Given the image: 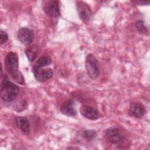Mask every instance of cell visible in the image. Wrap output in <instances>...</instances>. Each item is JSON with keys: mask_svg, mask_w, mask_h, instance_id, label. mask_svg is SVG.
I'll return each instance as SVG.
<instances>
[{"mask_svg": "<svg viewBox=\"0 0 150 150\" xmlns=\"http://www.w3.org/2000/svg\"><path fill=\"white\" fill-rule=\"evenodd\" d=\"M27 105V102L25 100H22L16 102L13 105V109L17 111V112H21L23 111Z\"/></svg>", "mask_w": 150, "mask_h": 150, "instance_id": "obj_15", "label": "cell"}, {"mask_svg": "<svg viewBox=\"0 0 150 150\" xmlns=\"http://www.w3.org/2000/svg\"><path fill=\"white\" fill-rule=\"evenodd\" d=\"M43 10L45 13L50 18L57 19L60 15L59 2L54 0L47 1L44 6Z\"/></svg>", "mask_w": 150, "mask_h": 150, "instance_id": "obj_5", "label": "cell"}, {"mask_svg": "<svg viewBox=\"0 0 150 150\" xmlns=\"http://www.w3.org/2000/svg\"><path fill=\"white\" fill-rule=\"evenodd\" d=\"M135 26L138 30V32L142 34H147L148 31L146 27L144 25V22L142 20H138L135 23Z\"/></svg>", "mask_w": 150, "mask_h": 150, "instance_id": "obj_17", "label": "cell"}, {"mask_svg": "<svg viewBox=\"0 0 150 150\" xmlns=\"http://www.w3.org/2000/svg\"><path fill=\"white\" fill-rule=\"evenodd\" d=\"M16 126L25 135H28L30 131V125L28 120L25 117H16L15 118Z\"/></svg>", "mask_w": 150, "mask_h": 150, "instance_id": "obj_12", "label": "cell"}, {"mask_svg": "<svg viewBox=\"0 0 150 150\" xmlns=\"http://www.w3.org/2000/svg\"><path fill=\"white\" fill-rule=\"evenodd\" d=\"M17 37L21 43L25 46H29L33 40L34 34L32 29L26 27H22L19 29Z\"/></svg>", "mask_w": 150, "mask_h": 150, "instance_id": "obj_6", "label": "cell"}, {"mask_svg": "<svg viewBox=\"0 0 150 150\" xmlns=\"http://www.w3.org/2000/svg\"><path fill=\"white\" fill-rule=\"evenodd\" d=\"M6 69L9 76L17 83L23 84L25 82L24 77L19 71V59L18 54L13 52L8 53L5 60Z\"/></svg>", "mask_w": 150, "mask_h": 150, "instance_id": "obj_1", "label": "cell"}, {"mask_svg": "<svg viewBox=\"0 0 150 150\" xmlns=\"http://www.w3.org/2000/svg\"><path fill=\"white\" fill-rule=\"evenodd\" d=\"M8 39V36L7 33L3 30H0V43L2 45L5 43Z\"/></svg>", "mask_w": 150, "mask_h": 150, "instance_id": "obj_18", "label": "cell"}, {"mask_svg": "<svg viewBox=\"0 0 150 150\" xmlns=\"http://www.w3.org/2000/svg\"><path fill=\"white\" fill-rule=\"evenodd\" d=\"M76 8L80 19L84 23H87L91 16V11L89 6L81 1L76 2Z\"/></svg>", "mask_w": 150, "mask_h": 150, "instance_id": "obj_7", "label": "cell"}, {"mask_svg": "<svg viewBox=\"0 0 150 150\" xmlns=\"http://www.w3.org/2000/svg\"><path fill=\"white\" fill-rule=\"evenodd\" d=\"M86 69L87 74L91 79H96L99 75V69L98 62L96 58L92 54H88L86 59Z\"/></svg>", "mask_w": 150, "mask_h": 150, "instance_id": "obj_4", "label": "cell"}, {"mask_svg": "<svg viewBox=\"0 0 150 150\" xmlns=\"http://www.w3.org/2000/svg\"><path fill=\"white\" fill-rule=\"evenodd\" d=\"M32 70L36 80L41 83L46 81L52 77L53 74V70L50 68H32Z\"/></svg>", "mask_w": 150, "mask_h": 150, "instance_id": "obj_8", "label": "cell"}, {"mask_svg": "<svg viewBox=\"0 0 150 150\" xmlns=\"http://www.w3.org/2000/svg\"><path fill=\"white\" fill-rule=\"evenodd\" d=\"M1 77H2V76H3V69H2V65H1Z\"/></svg>", "mask_w": 150, "mask_h": 150, "instance_id": "obj_20", "label": "cell"}, {"mask_svg": "<svg viewBox=\"0 0 150 150\" xmlns=\"http://www.w3.org/2000/svg\"><path fill=\"white\" fill-rule=\"evenodd\" d=\"M96 131L93 129L85 130L83 132V137L88 141H91L93 139L96 137Z\"/></svg>", "mask_w": 150, "mask_h": 150, "instance_id": "obj_16", "label": "cell"}, {"mask_svg": "<svg viewBox=\"0 0 150 150\" xmlns=\"http://www.w3.org/2000/svg\"><path fill=\"white\" fill-rule=\"evenodd\" d=\"M145 109L144 105L138 102H132L130 104L128 110V114L135 118H139L144 116Z\"/></svg>", "mask_w": 150, "mask_h": 150, "instance_id": "obj_10", "label": "cell"}, {"mask_svg": "<svg viewBox=\"0 0 150 150\" xmlns=\"http://www.w3.org/2000/svg\"><path fill=\"white\" fill-rule=\"evenodd\" d=\"M80 111L84 117L90 120H96L100 117L99 111L93 107L83 105L80 107Z\"/></svg>", "mask_w": 150, "mask_h": 150, "instance_id": "obj_9", "label": "cell"}, {"mask_svg": "<svg viewBox=\"0 0 150 150\" xmlns=\"http://www.w3.org/2000/svg\"><path fill=\"white\" fill-rule=\"evenodd\" d=\"M52 60L49 56L45 55L39 57L36 61L33 68H40L51 64Z\"/></svg>", "mask_w": 150, "mask_h": 150, "instance_id": "obj_14", "label": "cell"}, {"mask_svg": "<svg viewBox=\"0 0 150 150\" xmlns=\"http://www.w3.org/2000/svg\"><path fill=\"white\" fill-rule=\"evenodd\" d=\"M25 53L28 60L30 62H32L36 59L37 57L38 46L36 45L30 46L26 48Z\"/></svg>", "mask_w": 150, "mask_h": 150, "instance_id": "obj_13", "label": "cell"}, {"mask_svg": "<svg viewBox=\"0 0 150 150\" xmlns=\"http://www.w3.org/2000/svg\"><path fill=\"white\" fill-rule=\"evenodd\" d=\"M105 135L107 140L111 144L116 146L122 145L125 140L124 136L116 127H110L107 129L105 131Z\"/></svg>", "mask_w": 150, "mask_h": 150, "instance_id": "obj_3", "label": "cell"}, {"mask_svg": "<svg viewBox=\"0 0 150 150\" xmlns=\"http://www.w3.org/2000/svg\"><path fill=\"white\" fill-rule=\"evenodd\" d=\"M135 4H138V5H148L150 3L149 1H135Z\"/></svg>", "mask_w": 150, "mask_h": 150, "instance_id": "obj_19", "label": "cell"}, {"mask_svg": "<svg viewBox=\"0 0 150 150\" xmlns=\"http://www.w3.org/2000/svg\"><path fill=\"white\" fill-rule=\"evenodd\" d=\"M19 92V87L10 81L6 74H5L0 86V95L2 100L5 103L13 101Z\"/></svg>", "mask_w": 150, "mask_h": 150, "instance_id": "obj_2", "label": "cell"}, {"mask_svg": "<svg viewBox=\"0 0 150 150\" xmlns=\"http://www.w3.org/2000/svg\"><path fill=\"white\" fill-rule=\"evenodd\" d=\"M60 111L67 116H74L77 114L74 107V103L72 100H68L64 101L60 107Z\"/></svg>", "mask_w": 150, "mask_h": 150, "instance_id": "obj_11", "label": "cell"}]
</instances>
